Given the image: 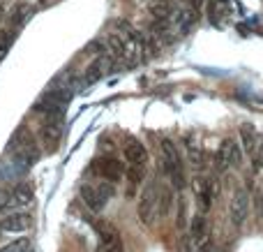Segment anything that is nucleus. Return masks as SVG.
<instances>
[{
	"mask_svg": "<svg viewBox=\"0 0 263 252\" xmlns=\"http://www.w3.org/2000/svg\"><path fill=\"white\" fill-rule=\"evenodd\" d=\"M116 28H118V33L122 35V42H125V60H122V65L136 67L138 63L146 58L144 33L134 28L127 19H118V21H116Z\"/></svg>",
	"mask_w": 263,
	"mask_h": 252,
	"instance_id": "nucleus-1",
	"label": "nucleus"
},
{
	"mask_svg": "<svg viewBox=\"0 0 263 252\" xmlns=\"http://www.w3.org/2000/svg\"><path fill=\"white\" fill-rule=\"evenodd\" d=\"M162 169H164V174L171 178V183H174L178 190L185 187V183H187L185 167H182L180 153L171 139H164V141H162Z\"/></svg>",
	"mask_w": 263,
	"mask_h": 252,
	"instance_id": "nucleus-2",
	"label": "nucleus"
},
{
	"mask_svg": "<svg viewBox=\"0 0 263 252\" xmlns=\"http://www.w3.org/2000/svg\"><path fill=\"white\" fill-rule=\"evenodd\" d=\"M62 137V109L46 111V118L42 123V141L48 153H56Z\"/></svg>",
	"mask_w": 263,
	"mask_h": 252,
	"instance_id": "nucleus-3",
	"label": "nucleus"
},
{
	"mask_svg": "<svg viewBox=\"0 0 263 252\" xmlns=\"http://www.w3.org/2000/svg\"><path fill=\"white\" fill-rule=\"evenodd\" d=\"M116 185L111 180H102L97 185H84L81 187V197H84V204L90 210H102L108 204V199L114 197Z\"/></svg>",
	"mask_w": 263,
	"mask_h": 252,
	"instance_id": "nucleus-4",
	"label": "nucleus"
},
{
	"mask_svg": "<svg viewBox=\"0 0 263 252\" xmlns=\"http://www.w3.org/2000/svg\"><path fill=\"white\" fill-rule=\"evenodd\" d=\"M136 215H138V222L141 224H152V220H155V215H157V187L152 185V183L146 187L141 199H138Z\"/></svg>",
	"mask_w": 263,
	"mask_h": 252,
	"instance_id": "nucleus-5",
	"label": "nucleus"
},
{
	"mask_svg": "<svg viewBox=\"0 0 263 252\" xmlns=\"http://www.w3.org/2000/svg\"><path fill=\"white\" fill-rule=\"evenodd\" d=\"M92 171H95L100 178L104 180H111V183H118L125 174V167L120 160L116 157H97L95 162H92Z\"/></svg>",
	"mask_w": 263,
	"mask_h": 252,
	"instance_id": "nucleus-6",
	"label": "nucleus"
},
{
	"mask_svg": "<svg viewBox=\"0 0 263 252\" xmlns=\"http://www.w3.org/2000/svg\"><path fill=\"white\" fill-rule=\"evenodd\" d=\"M228 215H231V224L234 227H242L247 222V217H250V194H247V190H238L231 197Z\"/></svg>",
	"mask_w": 263,
	"mask_h": 252,
	"instance_id": "nucleus-7",
	"label": "nucleus"
},
{
	"mask_svg": "<svg viewBox=\"0 0 263 252\" xmlns=\"http://www.w3.org/2000/svg\"><path fill=\"white\" fill-rule=\"evenodd\" d=\"M32 227V215L26 213V210H16V213H10L0 220V229L7 231V234H21V231H28Z\"/></svg>",
	"mask_w": 263,
	"mask_h": 252,
	"instance_id": "nucleus-8",
	"label": "nucleus"
},
{
	"mask_svg": "<svg viewBox=\"0 0 263 252\" xmlns=\"http://www.w3.org/2000/svg\"><path fill=\"white\" fill-rule=\"evenodd\" d=\"M95 229H97V236H100V247H104V250H120V247H122L118 229H116L111 222H106V220H97Z\"/></svg>",
	"mask_w": 263,
	"mask_h": 252,
	"instance_id": "nucleus-9",
	"label": "nucleus"
},
{
	"mask_svg": "<svg viewBox=\"0 0 263 252\" xmlns=\"http://www.w3.org/2000/svg\"><path fill=\"white\" fill-rule=\"evenodd\" d=\"M194 194H196L198 199V206H201V210H210V206H212V197H215V185H212V180H206V178H196V183H194Z\"/></svg>",
	"mask_w": 263,
	"mask_h": 252,
	"instance_id": "nucleus-10",
	"label": "nucleus"
},
{
	"mask_svg": "<svg viewBox=\"0 0 263 252\" xmlns=\"http://www.w3.org/2000/svg\"><path fill=\"white\" fill-rule=\"evenodd\" d=\"M111 65V58L108 56H100V58H95L92 63L88 65V70H86V74H84V86H92V84H97L100 79L104 77V72H106V67Z\"/></svg>",
	"mask_w": 263,
	"mask_h": 252,
	"instance_id": "nucleus-11",
	"label": "nucleus"
},
{
	"mask_svg": "<svg viewBox=\"0 0 263 252\" xmlns=\"http://www.w3.org/2000/svg\"><path fill=\"white\" fill-rule=\"evenodd\" d=\"M122 155H125V160L130 164H144L148 162V150H146V146L141 144V141H136V139H130L125 144V148H122Z\"/></svg>",
	"mask_w": 263,
	"mask_h": 252,
	"instance_id": "nucleus-12",
	"label": "nucleus"
},
{
	"mask_svg": "<svg viewBox=\"0 0 263 252\" xmlns=\"http://www.w3.org/2000/svg\"><path fill=\"white\" fill-rule=\"evenodd\" d=\"M222 150H224V155H226V162L228 167H240L242 164V148L236 139H226L224 144H222Z\"/></svg>",
	"mask_w": 263,
	"mask_h": 252,
	"instance_id": "nucleus-13",
	"label": "nucleus"
},
{
	"mask_svg": "<svg viewBox=\"0 0 263 252\" xmlns=\"http://www.w3.org/2000/svg\"><path fill=\"white\" fill-rule=\"evenodd\" d=\"M12 194H14V204H16V206H26V204H30V201H32V197H35V190H32V183L24 180V183H18V185H14Z\"/></svg>",
	"mask_w": 263,
	"mask_h": 252,
	"instance_id": "nucleus-14",
	"label": "nucleus"
},
{
	"mask_svg": "<svg viewBox=\"0 0 263 252\" xmlns=\"http://www.w3.org/2000/svg\"><path fill=\"white\" fill-rule=\"evenodd\" d=\"M148 12L155 19H168L174 14V5H171V0H152L148 5Z\"/></svg>",
	"mask_w": 263,
	"mask_h": 252,
	"instance_id": "nucleus-15",
	"label": "nucleus"
},
{
	"mask_svg": "<svg viewBox=\"0 0 263 252\" xmlns=\"http://www.w3.org/2000/svg\"><path fill=\"white\" fill-rule=\"evenodd\" d=\"M240 141H242V146H245V150L250 153V155L256 153L258 141H256V132H254V127H250V125L240 127Z\"/></svg>",
	"mask_w": 263,
	"mask_h": 252,
	"instance_id": "nucleus-16",
	"label": "nucleus"
},
{
	"mask_svg": "<svg viewBox=\"0 0 263 252\" xmlns=\"http://www.w3.org/2000/svg\"><path fill=\"white\" fill-rule=\"evenodd\" d=\"M206 236H208V220H206V215H196L192 220V238L201 243Z\"/></svg>",
	"mask_w": 263,
	"mask_h": 252,
	"instance_id": "nucleus-17",
	"label": "nucleus"
},
{
	"mask_svg": "<svg viewBox=\"0 0 263 252\" xmlns=\"http://www.w3.org/2000/svg\"><path fill=\"white\" fill-rule=\"evenodd\" d=\"M127 174V178H130V194L134 192V187L138 185V183H141V180H144V176H146V167L144 164H130V169H127L125 171Z\"/></svg>",
	"mask_w": 263,
	"mask_h": 252,
	"instance_id": "nucleus-18",
	"label": "nucleus"
},
{
	"mask_svg": "<svg viewBox=\"0 0 263 252\" xmlns=\"http://www.w3.org/2000/svg\"><path fill=\"white\" fill-rule=\"evenodd\" d=\"M196 21V12L194 10H182V12H176V26L180 30H187L192 24Z\"/></svg>",
	"mask_w": 263,
	"mask_h": 252,
	"instance_id": "nucleus-19",
	"label": "nucleus"
},
{
	"mask_svg": "<svg viewBox=\"0 0 263 252\" xmlns=\"http://www.w3.org/2000/svg\"><path fill=\"white\" fill-rule=\"evenodd\" d=\"M144 51L148 58H155L157 54H160V42H157V37L152 35V33H144Z\"/></svg>",
	"mask_w": 263,
	"mask_h": 252,
	"instance_id": "nucleus-20",
	"label": "nucleus"
},
{
	"mask_svg": "<svg viewBox=\"0 0 263 252\" xmlns=\"http://www.w3.org/2000/svg\"><path fill=\"white\" fill-rule=\"evenodd\" d=\"M32 247V240L28 238V236H24V238H16L12 240V243H7V245H2V250L5 252H26Z\"/></svg>",
	"mask_w": 263,
	"mask_h": 252,
	"instance_id": "nucleus-21",
	"label": "nucleus"
},
{
	"mask_svg": "<svg viewBox=\"0 0 263 252\" xmlns=\"http://www.w3.org/2000/svg\"><path fill=\"white\" fill-rule=\"evenodd\" d=\"M30 17V7L26 5V3H18L16 7H14V14H12V24L14 26H21L26 21V19Z\"/></svg>",
	"mask_w": 263,
	"mask_h": 252,
	"instance_id": "nucleus-22",
	"label": "nucleus"
},
{
	"mask_svg": "<svg viewBox=\"0 0 263 252\" xmlns=\"http://www.w3.org/2000/svg\"><path fill=\"white\" fill-rule=\"evenodd\" d=\"M14 206V194L12 190H2L0 187V210H7Z\"/></svg>",
	"mask_w": 263,
	"mask_h": 252,
	"instance_id": "nucleus-23",
	"label": "nucleus"
},
{
	"mask_svg": "<svg viewBox=\"0 0 263 252\" xmlns=\"http://www.w3.org/2000/svg\"><path fill=\"white\" fill-rule=\"evenodd\" d=\"M168 208H171V190H162V208H160V215H166Z\"/></svg>",
	"mask_w": 263,
	"mask_h": 252,
	"instance_id": "nucleus-24",
	"label": "nucleus"
},
{
	"mask_svg": "<svg viewBox=\"0 0 263 252\" xmlns=\"http://www.w3.org/2000/svg\"><path fill=\"white\" fill-rule=\"evenodd\" d=\"M7 47H10V40H7V35H0V60L5 58Z\"/></svg>",
	"mask_w": 263,
	"mask_h": 252,
	"instance_id": "nucleus-25",
	"label": "nucleus"
},
{
	"mask_svg": "<svg viewBox=\"0 0 263 252\" xmlns=\"http://www.w3.org/2000/svg\"><path fill=\"white\" fill-rule=\"evenodd\" d=\"M185 224V201H180V215H178V227Z\"/></svg>",
	"mask_w": 263,
	"mask_h": 252,
	"instance_id": "nucleus-26",
	"label": "nucleus"
},
{
	"mask_svg": "<svg viewBox=\"0 0 263 252\" xmlns=\"http://www.w3.org/2000/svg\"><path fill=\"white\" fill-rule=\"evenodd\" d=\"M256 204H258V215L263 217V192L258 194V201H256Z\"/></svg>",
	"mask_w": 263,
	"mask_h": 252,
	"instance_id": "nucleus-27",
	"label": "nucleus"
},
{
	"mask_svg": "<svg viewBox=\"0 0 263 252\" xmlns=\"http://www.w3.org/2000/svg\"><path fill=\"white\" fill-rule=\"evenodd\" d=\"M256 153H258V157H261V160H263V139H261V141H258V148H256Z\"/></svg>",
	"mask_w": 263,
	"mask_h": 252,
	"instance_id": "nucleus-28",
	"label": "nucleus"
},
{
	"mask_svg": "<svg viewBox=\"0 0 263 252\" xmlns=\"http://www.w3.org/2000/svg\"><path fill=\"white\" fill-rule=\"evenodd\" d=\"M182 3H192V7H198V5H201V0H182Z\"/></svg>",
	"mask_w": 263,
	"mask_h": 252,
	"instance_id": "nucleus-29",
	"label": "nucleus"
},
{
	"mask_svg": "<svg viewBox=\"0 0 263 252\" xmlns=\"http://www.w3.org/2000/svg\"><path fill=\"white\" fill-rule=\"evenodd\" d=\"M0 14H2V12H0Z\"/></svg>",
	"mask_w": 263,
	"mask_h": 252,
	"instance_id": "nucleus-30",
	"label": "nucleus"
}]
</instances>
